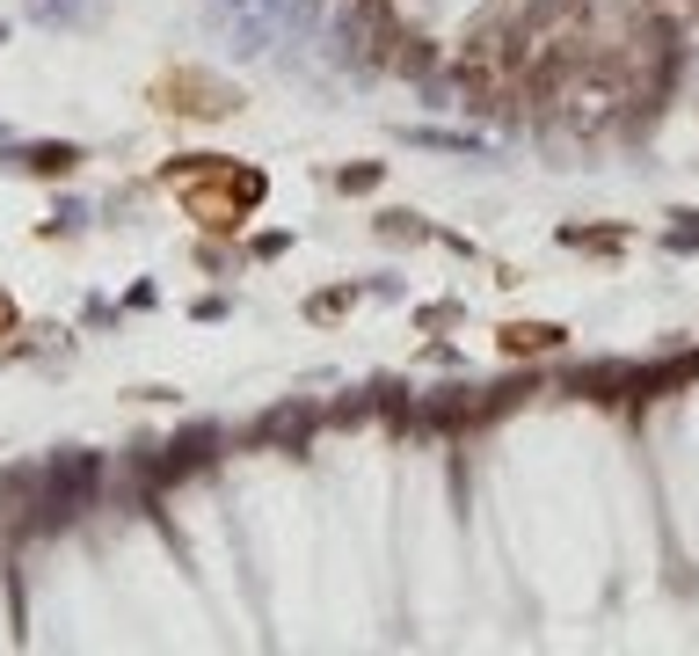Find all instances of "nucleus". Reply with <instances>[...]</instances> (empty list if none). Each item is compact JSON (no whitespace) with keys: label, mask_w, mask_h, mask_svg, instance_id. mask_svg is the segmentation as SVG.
<instances>
[{"label":"nucleus","mask_w":699,"mask_h":656,"mask_svg":"<svg viewBox=\"0 0 699 656\" xmlns=\"http://www.w3.org/2000/svg\"><path fill=\"white\" fill-rule=\"evenodd\" d=\"M161 183H183V212L204 226V234H241L248 212L263 205V175L255 169H234V161H219V153H175L168 169H161Z\"/></svg>","instance_id":"1"},{"label":"nucleus","mask_w":699,"mask_h":656,"mask_svg":"<svg viewBox=\"0 0 699 656\" xmlns=\"http://www.w3.org/2000/svg\"><path fill=\"white\" fill-rule=\"evenodd\" d=\"M0 336H15V299L0 292Z\"/></svg>","instance_id":"10"},{"label":"nucleus","mask_w":699,"mask_h":656,"mask_svg":"<svg viewBox=\"0 0 699 656\" xmlns=\"http://www.w3.org/2000/svg\"><path fill=\"white\" fill-rule=\"evenodd\" d=\"M561 242H569V248H598V256H612V248L627 242V234H620V226H561Z\"/></svg>","instance_id":"5"},{"label":"nucleus","mask_w":699,"mask_h":656,"mask_svg":"<svg viewBox=\"0 0 699 656\" xmlns=\"http://www.w3.org/2000/svg\"><path fill=\"white\" fill-rule=\"evenodd\" d=\"M379 175H386L379 161H358V169H342L336 183H342V190H379Z\"/></svg>","instance_id":"9"},{"label":"nucleus","mask_w":699,"mask_h":656,"mask_svg":"<svg viewBox=\"0 0 699 656\" xmlns=\"http://www.w3.org/2000/svg\"><path fill=\"white\" fill-rule=\"evenodd\" d=\"M350 307H358V292H350V285H336V292H321V299H307V314H314V321H336V314H350Z\"/></svg>","instance_id":"8"},{"label":"nucleus","mask_w":699,"mask_h":656,"mask_svg":"<svg viewBox=\"0 0 699 656\" xmlns=\"http://www.w3.org/2000/svg\"><path fill=\"white\" fill-rule=\"evenodd\" d=\"M263 437H291V445H299V437H307V409H270Z\"/></svg>","instance_id":"7"},{"label":"nucleus","mask_w":699,"mask_h":656,"mask_svg":"<svg viewBox=\"0 0 699 656\" xmlns=\"http://www.w3.org/2000/svg\"><path fill=\"white\" fill-rule=\"evenodd\" d=\"M379 242H430V226L415 212H379Z\"/></svg>","instance_id":"6"},{"label":"nucleus","mask_w":699,"mask_h":656,"mask_svg":"<svg viewBox=\"0 0 699 656\" xmlns=\"http://www.w3.org/2000/svg\"><path fill=\"white\" fill-rule=\"evenodd\" d=\"M241 102L248 96L234 88V81H219V73H204V66H168L161 81H153V110H161V117L219 124V117H234Z\"/></svg>","instance_id":"2"},{"label":"nucleus","mask_w":699,"mask_h":656,"mask_svg":"<svg viewBox=\"0 0 699 656\" xmlns=\"http://www.w3.org/2000/svg\"><path fill=\"white\" fill-rule=\"evenodd\" d=\"M80 161H88V153H80L73 139H45V146H29V153H23V169H29V175H73Z\"/></svg>","instance_id":"4"},{"label":"nucleus","mask_w":699,"mask_h":656,"mask_svg":"<svg viewBox=\"0 0 699 656\" xmlns=\"http://www.w3.org/2000/svg\"><path fill=\"white\" fill-rule=\"evenodd\" d=\"M496 350H503V358H554V350H569V329H561V321H503V329H496Z\"/></svg>","instance_id":"3"}]
</instances>
